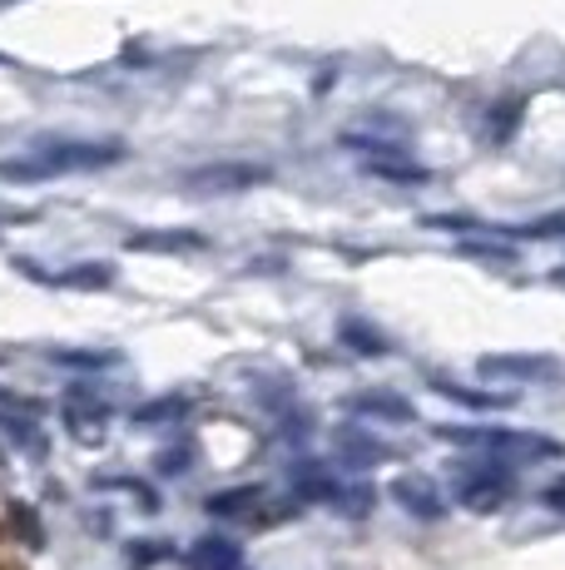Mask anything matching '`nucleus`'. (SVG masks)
<instances>
[{
    "mask_svg": "<svg viewBox=\"0 0 565 570\" xmlns=\"http://www.w3.org/2000/svg\"><path fill=\"white\" fill-rule=\"evenodd\" d=\"M338 333L347 337V343H357V353H387V337L373 333V327H363V323H343Z\"/></svg>",
    "mask_w": 565,
    "mask_h": 570,
    "instance_id": "nucleus-7",
    "label": "nucleus"
},
{
    "mask_svg": "<svg viewBox=\"0 0 565 570\" xmlns=\"http://www.w3.org/2000/svg\"><path fill=\"white\" fill-rule=\"evenodd\" d=\"M482 372L486 377H561V363L556 357H541V353H502V357H482Z\"/></svg>",
    "mask_w": 565,
    "mask_h": 570,
    "instance_id": "nucleus-3",
    "label": "nucleus"
},
{
    "mask_svg": "<svg viewBox=\"0 0 565 570\" xmlns=\"http://www.w3.org/2000/svg\"><path fill=\"white\" fill-rule=\"evenodd\" d=\"M363 169H367V174H377V179H393V184H427V179H432V174L422 169V164L402 159V149H397V155H377V159H363Z\"/></svg>",
    "mask_w": 565,
    "mask_h": 570,
    "instance_id": "nucleus-6",
    "label": "nucleus"
},
{
    "mask_svg": "<svg viewBox=\"0 0 565 570\" xmlns=\"http://www.w3.org/2000/svg\"><path fill=\"white\" fill-rule=\"evenodd\" d=\"M516 234H521V238H561V234H565V208H561V214L536 218V224H521Z\"/></svg>",
    "mask_w": 565,
    "mask_h": 570,
    "instance_id": "nucleus-8",
    "label": "nucleus"
},
{
    "mask_svg": "<svg viewBox=\"0 0 565 570\" xmlns=\"http://www.w3.org/2000/svg\"><path fill=\"white\" fill-rule=\"evenodd\" d=\"M125 248H135V254H194V248H204V238L194 228H145V234H129Z\"/></svg>",
    "mask_w": 565,
    "mask_h": 570,
    "instance_id": "nucleus-4",
    "label": "nucleus"
},
{
    "mask_svg": "<svg viewBox=\"0 0 565 570\" xmlns=\"http://www.w3.org/2000/svg\"><path fill=\"white\" fill-rule=\"evenodd\" d=\"M357 407H367V412H387V416H407V402L387 397V392H383V397H377V392H373V397H357Z\"/></svg>",
    "mask_w": 565,
    "mask_h": 570,
    "instance_id": "nucleus-9",
    "label": "nucleus"
},
{
    "mask_svg": "<svg viewBox=\"0 0 565 570\" xmlns=\"http://www.w3.org/2000/svg\"><path fill=\"white\" fill-rule=\"evenodd\" d=\"M268 184V164H248V159H219V164H199V169L179 174L184 194H204V199H219V194H248Z\"/></svg>",
    "mask_w": 565,
    "mask_h": 570,
    "instance_id": "nucleus-2",
    "label": "nucleus"
},
{
    "mask_svg": "<svg viewBox=\"0 0 565 570\" xmlns=\"http://www.w3.org/2000/svg\"><path fill=\"white\" fill-rule=\"evenodd\" d=\"M119 159H125L119 139H56V145L26 149L20 159H0V179L40 184V179H60V174H95Z\"/></svg>",
    "mask_w": 565,
    "mask_h": 570,
    "instance_id": "nucleus-1",
    "label": "nucleus"
},
{
    "mask_svg": "<svg viewBox=\"0 0 565 570\" xmlns=\"http://www.w3.org/2000/svg\"><path fill=\"white\" fill-rule=\"evenodd\" d=\"M50 283H60V288H85V293H100L115 283V263H75V268L56 273Z\"/></svg>",
    "mask_w": 565,
    "mask_h": 570,
    "instance_id": "nucleus-5",
    "label": "nucleus"
}]
</instances>
